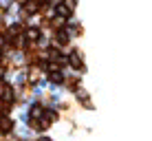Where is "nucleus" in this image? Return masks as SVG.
<instances>
[{"instance_id":"obj_1","label":"nucleus","mask_w":152,"mask_h":141,"mask_svg":"<svg viewBox=\"0 0 152 141\" xmlns=\"http://www.w3.org/2000/svg\"><path fill=\"white\" fill-rule=\"evenodd\" d=\"M69 64L75 66V69H82V55H80V51H73V53L69 55Z\"/></svg>"},{"instance_id":"obj_2","label":"nucleus","mask_w":152,"mask_h":141,"mask_svg":"<svg viewBox=\"0 0 152 141\" xmlns=\"http://www.w3.org/2000/svg\"><path fill=\"white\" fill-rule=\"evenodd\" d=\"M27 38L33 42V40H38L40 38V29H27Z\"/></svg>"},{"instance_id":"obj_3","label":"nucleus","mask_w":152,"mask_h":141,"mask_svg":"<svg viewBox=\"0 0 152 141\" xmlns=\"http://www.w3.org/2000/svg\"><path fill=\"white\" fill-rule=\"evenodd\" d=\"M57 13H60V15H69V13H71V9L66 7V4H60V7H57Z\"/></svg>"},{"instance_id":"obj_4","label":"nucleus","mask_w":152,"mask_h":141,"mask_svg":"<svg viewBox=\"0 0 152 141\" xmlns=\"http://www.w3.org/2000/svg\"><path fill=\"white\" fill-rule=\"evenodd\" d=\"M42 115V108L38 106V108H31V117H40Z\"/></svg>"},{"instance_id":"obj_5","label":"nucleus","mask_w":152,"mask_h":141,"mask_svg":"<svg viewBox=\"0 0 152 141\" xmlns=\"http://www.w3.org/2000/svg\"><path fill=\"white\" fill-rule=\"evenodd\" d=\"M15 2H18V4H24V2H27V0H15Z\"/></svg>"},{"instance_id":"obj_6","label":"nucleus","mask_w":152,"mask_h":141,"mask_svg":"<svg viewBox=\"0 0 152 141\" xmlns=\"http://www.w3.org/2000/svg\"><path fill=\"white\" fill-rule=\"evenodd\" d=\"M2 88H4V82H2V80H0V91H2Z\"/></svg>"},{"instance_id":"obj_7","label":"nucleus","mask_w":152,"mask_h":141,"mask_svg":"<svg viewBox=\"0 0 152 141\" xmlns=\"http://www.w3.org/2000/svg\"><path fill=\"white\" fill-rule=\"evenodd\" d=\"M38 141H51V139H44V137H42V139H38Z\"/></svg>"},{"instance_id":"obj_8","label":"nucleus","mask_w":152,"mask_h":141,"mask_svg":"<svg viewBox=\"0 0 152 141\" xmlns=\"http://www.w3.org/2000/svg\"><path fill=\"white\" fill-rule=\"evenodd\" d=\"M35 2H38V4H40V2H44V0H35Z\"/></svg>"}]
</instances>
